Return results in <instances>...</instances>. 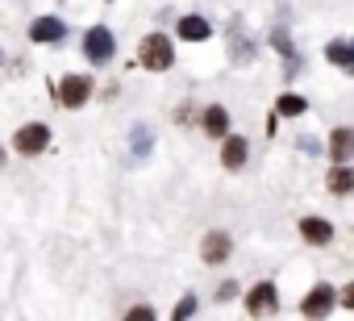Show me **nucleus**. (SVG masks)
<instances>
[{
    "label": "nucleus",
    "mask_w": 354,
    "mask_h": 321,
    "mask_svg": "<svg viewBox=\"0 0 354 321\" xmlns=\"http://www.w3.org/2000/svg\"><path fill=\"white\" fill-rule=\"evenodd\" d=\"M300 234H304V242H313V246H325V242L333 238V226H329L325 217H304V221H300Z\"/></svg>",
    "instance_id": "1a4fd4ad"
},
{
    "label": "nucleus",
    "mask_w": 354,
    "mask_h": 321,
    "mask_svg": "<svg viewBox=\"0 0 354 321\" xmlns=\"http://www.w3.org/2000/svg\"><path fill=\"white\" fill-rule=\"evenodd\" d=\"M205 129H209V134H213V138H221V134H225V129H230V113H225V109H221V104H213V109H209V113H205Z\"/></svg>",
    "instance_id": "2eb2a0df"
},
{
    "label": "nucleus",
    "mask_w": 354,
    "mask_h": 321,
    "mask_svg": "<svg viewBox=\"0 0 354 321\" xmlns=\"http://www.w3.org/2000/svg\"><path fill=\"white\" fill-rule=\"evenodd\" d=\"M113 51H117V42H113V30H104V26H92V30L84 34V55H88V63H109V59H113Z\"/></svg>",
    "instance_id": "f257e3e1"
},
{
    "label": "nucleus",
    "mask_w": 354,
    "mask_h": 321,
    "mask_svg": "<svg viewBox=\"0 0 354 321\" xmlns=\"http://www.w3.org/2000/svg\"><path fill=\"white\" fill-rule=\"evenodd\" d=\"M246 309L250 313H275V284H254L246 296Z\"/></svg>",
    "instance_id": "9d476101"
},
{
    "label": "nucleus",
    "mask_w": 354,
    "mask_h": 321,
    "mask_svg": "<svg viewBox=\"0 0 354 321\" xmlns=\"http://www.w3.org/2000/svg\"><path fill=\"white\" fill-rule=\"evenodd\" d=\"M271 42H275V51H279L283 59H292V63H296V51H292V42H288V34H283V30H275V34H271Z\"/></svg>",
    "instance_id": "f3484780"
},
{
    "label": "nucleus",
    "mask_w": 354,
    "mask_h": 321,
    "mask_svg": "<svg viewBox=\"0 0 354 321\" xmlns=\"http://www.w3.org/2000/svg\"><path fill=\"white\" fill-rule=\"evenodd\" d=\"M279 113L283 117H300L304 113V100L300 96H279Z\"/></svg>",
    "instance_id": "dca6fc26"
},
{
    "label": "nucleus",
    "mask_w": 354,
    "mask_h": 321,
    "mask_svg": "<svg viewBox=\"0 0 354 321\" xmlns=\"http://www.w3.org/2000/svg\"><path fill=\"white\" fill-rule=\"evenodd\" d=\"M46 142H50V129L38 125V121L17 129V150H21V154H38V150H46Z\"/></svg>",
    "instance_id": "20e7f679"
},
{
    "label": "nucleus",
    "mask_w": 354,
    "mask_h": 321,
    "mask_svg": "<svg viewBox=\"0 0 354 321\" xmlns=\"http://www.w3.org/2000/svg\"><path fill=\"white\" fill-rule=\"evenodd\" d=\"M342 304H346V309H354V284H346V292H342Z\"/></svg>",
    "instance_id": "aec40b11"
},
{
    "label": "nucleus",
    "mask_w": 354,
    "mask_h": 321,
    "mask_svg": "<svg viewBox=\"0 0 354 321\" xmlns=\"http://www.w3.org/2000/svg\"><path fill=\"white\" fill-rule=\"evenodd\" d=\"M221 163L230 172H238L246 163V138H225V150H221Z\"/></svg>",
    "instance_id": "4468645a"
},
{
    "label": "nucleus",
    "mask_w": 354,
    "mask_h": 321,
    "mask_svg": "<svg viewBox=\"0 0 354 321\" xmlns=\"http://www.w3.org/2000/svg\"><path fill=\"white\" fill-rule=\"evenodd\" d=\"M150 150V134H146V125H133V154L142 158Z\"/></svg>",
    "instance_id": "a211bd4d"
},
{
    "label": "nucleus",
    "mask_w": 354,
    "mask_h": 321,
    "mask_svg": "<svg viewBox=\"0 0 354 321\" xmlns=\"http://www.w3.org/2000/svg\"><path fill=\"white\" fill-rule=\"evenodd\" d=\"M0 163H5V150H0Z\"/></svg>",
    "instance_id": "412c9836"
},
{
    "label": "nucleus",
    "mask_w": 354,
    "mask_h": 321,
    "mask_svg": "<svg viewBox=\"0 0 354 321\" xmlns=\"http://www.w3.org/2000/svg\"><path fill=\"white\" fill-rule=\"evenodd\" d=\"M142 67H150V71H167L171 67V42L162 34L142 38Z\"/></svg>",
    "instance_id": "f03ea898"
},
{
    "label": "nucleus",
    "mask_w": 354,
    "mask_h": 321,
    "mask_svg": "<svg viewBox=\"0 0 354 321\" xmlns=\"http://www.w3.org/2000/svg\"><path fill=\"white\" fill-rule=\"evenodd\" d=\"M88 96H92V80H88V75H67V80L59 84V100H63L67 109H80Z\"/></svg>",
    "instance_id": "7ed1b4c3"
},
{
    "label": "nucleus",
    "mask_w": 354,
    "mask_h": 321,
    "mask_svg": "<svg viewBox=\"0 0 354 321\" xmlns=\"http://www.w3.org/2000/svg\"><path fill=\"white\" fill-rule=\"evenodd\" d=\"M63 34H67V26H63L59 17H38V21L30 26V38H34V42H63Z\"/></svg>",
    "instance_id": "6e6552de"
},
{
    "label": "nucleus",
    "mask_w": 354,
    "mask_h": 321,
    "mask_svg": "<svg viewBox=\"0 0 354 321\" xmlns=\"http://www.w3.org/2000/svg\"><path fill=\"white\" fill-rule=\"evenodd\" d=\"M300 309H304L308 317H325V313L333 309V288H329V284H317V288L304 296V304H300Z\"/></svg>",
    "instance_id": "0eeeda50"
},
{
    "label": "nucleus",
    "mask_w": 354,
    "mask_h": 321,
    "mask_svg": "<svg viewBox=\"0 0 354 321\" xmlns=\"http://www.w3.org/2000/svg\"><path fill=\"white\" fill-rule=\"evenodd\" d=\"M209 34H213V26L205 17H180V38L184 42H205Z\"/></svg>",
    "instance_id": "ddd939ff"
},
{
    "label": "nucleus",
    "mask_w": 354,
    "mask_h": 321,
    "mask_svg": "<svg viewBox=\"0 0 354 321\" xmlns=\"http://www.w3.org/2000/svg\"><path fill=\"white\" fill-rule=\"evenodd\" d=\"M325 59H329L333 67H342V71H354V42H346V38L329 42V46H325Z\"/></svg>",
    "instance_id": "f8f14e48"
},
{
    "label": "nucleus",
    "mask_w": 354,
    "mask_h": 321,
    "mask_svg": "<svg viewBox=\"0 0 354 321\" xmlns=\"http://www.w3.org/2000/svg\"><path fill=\"white\" fill-rule=\"evenodd\" d=\"M192 313H196V300H192V296H184L180 304H175V321H184V317H192Z\"/></svg>",
    "instance_id": "6ab92c4d"
},
{
    "label": "nucleus",
    "mask_w": 354,
    "mask_h": 321,
    "mask_svg": "<svg viewBox=\"0 0 354 321\" xmlns=\"http://www.w3.org/2000/svg\"><path fill=\"white\" fill-rule=\"evenodd\" d=\"M325 184H329L333 196H350V192H354V167H350V163H333V172H329Z\"/></svg>",
    "instance_id": "9b49d317"
},
{
    "label": "nucleus",
    "mask_w": 354,
    "mask_h": 321,
    "mask_svg": "<svg viewBox=\"0 0 354 321\" xmlns=\"http://www.w3.org/2000/svg\"><path fill=\"white\" fill-rule=\"evenodd\" d=\"M329 158H333V163H350V158H354V129H346V125L333 129V138H329Z\"/></svg>",
    "instance_id": "423d86ee"
},
{
    "label": "nucleus",
    "mask_w": 354,
    "mask_h": 321,
    "mask_svg": "<svg viewBox=\"0 0 354 321\" xmlns=\"http://www.w3.org/2000/svg\"><path fill=\"white\" fill-rule=\"evenodd\" d=\"M201 255H205V263H225V259H230V234H225V230H209Z\"/></svg>",
    "instance_id": "39448f33"
}]
</instances>
